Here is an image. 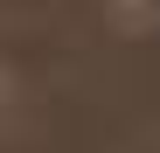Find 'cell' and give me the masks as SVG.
<instances>
[{
	"label": "cell",
	"mask_w": 160,
	"mask_h": 153,
	"mask_svg": "<svg viewBox=\"0 0 160 153\" xmlns=\"http://www.w3.org/2000/svg\"><path fill=\"white\" fill-rule=\"evenodd\" d=\"M104 14H112L125 35H139V28H153V21H160V0H104Z\"/></svg>",
	"instance_id": "6da1fadb"
}]
</instances>
